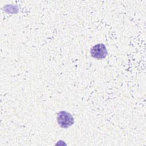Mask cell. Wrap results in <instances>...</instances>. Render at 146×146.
I'll list each match as a JSON object with an SVG mask.
<instances>
[{
  "label": "cell",
  "instance_id": "obj_2",
  "mask_svg": "<svg viewBox=\"0 0 146 146\" xmlns=\"http://www.w3.org/2000/svg\"><path fill=\"white\" fill-rule=\"evenodd\" d=\"M90 53L91 56L98 59H103L108 54L106 47L103 43H99L94 46L91 49Z\"/></svg>",
  "mask_w": 146,
  "mask_h": 146
},
{
  "label": "cell",
  "instance_id": "obj_1",
  "mask_svg": "<svg viewBox=\"0 0 146 146\" xmlns=\"http://www.w3.org/2000/svg\"><path fill=\"white\" fill-rule=\"evenodd\" d=\"M57 121L62 128H67L74 124V119L71 114L66 111H62L57 114Z\"/></svg>",
  "mask_w": 146,
  "mask_h": 146
}]
</instances>
